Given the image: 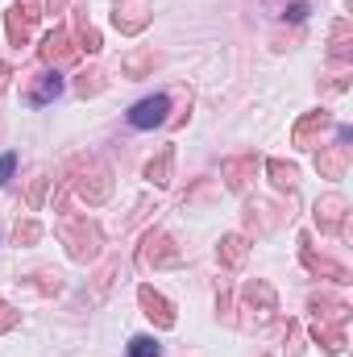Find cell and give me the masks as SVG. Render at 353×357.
I'll return each instance as SVG.
<instances>
[{
    "instance_id": "9a60e30c",
    "label": "cell",
    "mask_w": 353,
    "mask_h": 357,
    "mask_svg": "<svg viewBox=\"0 0 353 357\" xmlns=\"http://www.w3.org/2000/svg\"><path fill=\"white\" fill-rule=\"evenodd\" d=\"M154 67H158V54H154V46H146V50H133V54H125V59H121V71H125L129 79H146Z\"/></svg>"
},
{
    "instance_id": "52a82bcc",
    "label": "cell",
    "mask_w": 353,
    "mask_h": 357,
    "mask_svg": "<svg viewBox=\"0 0 353 357\" xmlns=\"http://www.w3.org/2000/svg\"><path fill=\"white\" fill-rule=\"evenodd\" d=\"M345 212H350L345 195L329 191L324 199H316V229H320V233H341V229H345Z\"/></svg>"
},
{
    "instance_id": "484cf974",
    "label": "cell",
    "mask_w": 353,
    "mask_h": 357,
    "mask_svg": "<svg viewBox=\"0 0 353 357\" xmlns=\"http://www.w3.org/2000/svg\"><path fill=\"white\" fill-rule=\"evenodd\" d=\"M75 50H84V54H96L100 50V29L88 25V21H80V46Z\"/></svg>"
},
{
    "instance_id": "9c48e42d",
    "label": "cell",
    "mask_w": 353,
    "mask_h": 357,
    "mask_svg": "<svg viewBox=\"0 0 353 357\" xmlns=\"http://www.w3.org/2000/svg\"><path fill=\"white\" fill-rule=\"evenodd\" d=\"M254 171H258V154H233V158L220 162V175H225V187L229 191H246Z\"/></svg>"
},
{
    "instance_id": "7a4b0ae2",
    "label": "cell",
    "mask_w": 353,
    "mask_h": 357,
    "mask_svg": "<svg viewBox=\"0 0 353 357\" xmlns=\"http://www.w3.org/2000/svg\"><path fill=\"white\" fill-rule=\"evenodd\" d=\"M59 233H63L67 254H71L75 262H96V258H100L104 233H100V225H96V220H88V216H67V220L59 225Z\"/></svg>"
},
{
    "instance_id": "d6986e66",
    "label": "cell",
    "mask_w": 353,
    "mask_h": 357,
    "mask_svg": "<svg viewBox=\"0 0 353 357\" xmlns=\"http://www.w3.org/2000/svg\"><path fill=\"white\" fill-rule=\"evenodd\" d=\"M220 195V183L216 178H200L187 195H183V208H195V204H208V199H216Z\"/></svg>"
},
{
    "instance_id": "83f0119b",
    "label": "cell",
    "mask_w": 353,
    "mask_h": 357,
    "mask_svg": "<svg viewBox=\"0 0 353 357\" xmlns=\"http://www.w3.org/2000/svg\"><path fill=\"white\" fill-rule=\"evenodd\" d=\"M33 278H38V287H42V291H46V295H54V291H59V287H63V282H59V270H38V274H33Z\"/></svg>"
},
{
    "instance_id": "cb8c5ba5",
    "label": "cell",
    "mask_w": 353,
    "mask_h": 357,
    "mask_svg": "<svg viewBox=\"0 0 353 357\" xmlns=\"http://www.w3.org/2000/svg\"><path fill=\"white\" fill-rule=\"evenodd\" d=\"M125 357H163V349H158L154 337H133L129 349H125Z\"/></svg>"
},
{
    "instance_id": "f546056e",
    "label": "cell",
    "mask_w": 353,
    "mask_h": 357,
    "mask_svg": "<svg viewBox=\"0 0 353 357\" xmlns=\"http://www.w3.org/2000/svg\"><path fill=\"white\" fill-rule=\"evenodd\" d=\"M46 183H50V178H33V183H29V208H42V195H46Z\"/></svg>"
},
{
    "instance_id": "3957f363",
    "label": "cell",
    "mask_w": 353,
    "mask_h": 357,
    "mask_svg": "<svg viewBox=\"0 0 353 357\" xmlns=\"http://www.w3.org/2000/svg\"><path fill=\"white\" fill-rule=\"evenodd\" d=\"M179 245L175 237L167 233V229H150L146 237H142V245H137V266L142 270H163V266H179Z\"/></svg>"
},
{
    "instance_id": "2e32d148",
    "label": "cell",
    "mask_w": 353,
    "mask_h": 357,
    "mask_svg": "<svg viewBox=\"0 0 353 357\" xmlns=\"http://www.w3.org/2000/svg\"><path fill=\"white\" fill-rule=\"evenodd\" d=\"M171 171H175V146H163V150H158V158H150V162H146V183L167 187V183H171Z\"/></svg>"
},
{
    "instance_id": "d6a6232c",
    "label": "cell",
    "mask_w": 353,
    "mask_h": 357,
    "mask_svg": "<svg viewBox=\"0 0 353 357\" xmlns=\"http://www.w3.org/2000/svg\"><path fill=\"white\" fill-rule=\"evenodd\" d=\"M63 4H67V0H46V8H50V13H63Z\"/></svg>"
},
{
    "instance_id": "5b68a950",
    "label": "cell",
    "mask_w": 353,
    "mask_h": 357,
    "mask_svg": "<svg viewBox=\"0 0 353 357\" xmlns=\"http://www.w3.org/2000/svg\"><path fill=\"white\" fill-rule=\"evenodd\" d=\"M167 112H171V96H146L129 108V125L133 129H154V125H167Z\"/></svg>"
},
{
    "instance_id": "ac0fdd59",
    "label": "cell",
    "mask_w": 353,
    "mask_h": 357,
    "mask_svg": "<svg viewBox=\"0 0 353 357\" xmlns=\"http://www.w3.org/2000/svg\"><path fill=\"white\" fill-rule=\"evenodd\" d=\"M266 171H270V183H274L278 191H295L299 171H295L291 162H283V158H270V162H266Z\"/></svg>"
},
{
    "instance_id": "f1b7e54d",
    "label": "cell",
    "mask_w": 353,
    "mask_h": 357,
    "mask_svg": "<svg viewBox=\"0 0 353 357\" xmlns=\"http://www.w3.org/2000/svg\"><path fill=\"white\" fill-rule=\"evenodd\" d=\"M17 320H21V312H17L13 303H4V299H0V333H8V328H17Z\"/></svg>"
},
{
    "instance_id": "ba28073f",
    "label": "cell",
    "mask_w": 353,
    "mask_h": 357,
    "mask_svg": "<svg viewBox=\"0 0 353 357\" xmlns=\"http://www.w3.org/2000/svg\"><path fill=\"white\" fill-rule=\"evenodd\" d=\"M150 4L146 0H121L117 4V13H112V25L121 29V33H142L146 25H150Z\"/></svg>"
},
{
    "instance_id": "7c38bea8",
    "label": "cell",
    "mask_w": 353,
    "mask_h": 357,
    "mask_svg": "<svg viewBox=\"0 0 353 357\" xmlns=\"http://www.w3.org/2000/svg\"><path fill=\"white\" fill-rule=\"evenodd\" d=\"M137 303L146 307V316H150L158 328H175V307H171V299H167L163 291H154V287H137Z\"/></svg>"
},
{
    "instance_id": "4dcf8cb0",
    "label": "cell",
    "mask_w": 353,
    "mask_h": 357,
    "mask_svg": "<svg viewBox=\"0 0 353 357\" xmlns=\"http://www.w3.org/2000/svg\"><path fill=\"white\" fill-rule=\"evenodd\" d=\"M13 171H17V154H4V158H0V187L8 183V175H13Z\"/></svg>"
},
{
    "instance_id": "ffe728a7",
    "label": "cell",
    "mask_w": 353,
    "mask_h": 357,
    "mask_svg": "<svg viewBox=\"0 0 353 357\" xmlns=\"http://www.w3.org/2000/svg\"><path fill=\"white\" fill-rule=\"evenodd\" d=\"M117 274H121V258H108L104 266L96 270V278H91V291H96V295H108V291H112V282H117Z\"/></svg>"
},
{
    "instance_id": "d4e9b609",
    "label": "cell",
    "mask_w": 353,
    "mask_h": 357,
    "mask_svg": "<svg viewBox=\"0 0 353 357\" xmlns=\"http://www.w3.org/2000/svg\"><path fill=\"white\" fill-rule=\"evenodd\" d=\"M329 50H333V59H345L350 54V21H337L333 25V46Z\"/></svg>"
},
{
    "instance_id": "1f68e13d",
    "label": "cell",
    "mask_w": 353,
    "mask_h": 357,
    "mask_svg": "<svg viewBox=\"0 0 353 357\" xmlns=\"http://www.w3.org/2000/svg\"><path fill=\"white\" fill-rule=\"evenodd\" d=\"M8 79H13V67H8V63H0V91L8 88Z\"/></svg>"
},
{
    "instance_id": "4316f807",
    "label": "cell",
    "mask_w": 353,
    "mask_h": 357,
    "mask_svg": "<svg viewBox=\"0 0 353 357\" xmlns=\"http://www.w3.org/2000/svg\"><path fill=\"white\" fill-rule=\"evenodd\" d=\"M13 13H17L25 25H33V21L42 17V13H38V0H17V4H13Z\"/></svg>"
},
{
    "instance_id": "7402d4cb",
    "label": "cell",
    "mask_w": 353,
    "mask_h": 357,
    "mask_svg": "<svg viewBox=\"0 0 353 357\" xmlns=\"http://www.w3.org/2000/svg\"><path fill=\"white\" fill-rule=\"evenodd\" d=\"M13 241H17V245H33V241H42V225H38V220H17Z\"/></svg>"
},
{
    "instance_id": "30bf717a",
    "label": "cell",
    "mask_w": 353,
    "mask_h": 357,
    "mask_svg": "<svg viewBox=\"0 0 353 357\" xmlns=\"http://www.w3.org/2000/svg\"><path fill=\"white\" fill-rule=\"evenodd\" d=\"M38 54H42V63H54V67H63V63H71L80 50L71 46V33L59 25V29H50L46 38H42V46H38Z\"/></svg>"
},
{
    "instance_id": "8fae6325",
    "label": "cell",
    "mask_w": 353,
    "mask_h": 357,
    "mask_svg": "<svg viewBox=\"0 0 353 357\" xmlns=\"http://www.w3.org/2000/svg\"><path fill=\"white\" fill-rule=\"evenodd\" d=\"M324 129H333V116H329L324 108H320V112H308V116H299V121H295V129H291V146L312 150V142H316Z\"/></svg>"
},
{
    "instance_id": "5bb4252c",
    "label": "cell",
    "mask_w": 353,
    "mask_h": 357,
    "mask_svg": "<svg viewBox=\"0 0 353 357\" xmlns=\"http://www.w3.org/2000/svg\"><path fill=\"white\" fill-rule=\"evenodd\" d=\"M299 254H303V266L312 270V274H329V278H337V282H350V270L337 266V262H329V258H316V250H312V241L308 237H299Z\"/></svg>"
},
{
    "instance_id": "e0dca14e",
    "label": "cell",
    "mask_w": 353,
    "mask_h": 357,
    "mask_svg": "<svg viewBox=\"0 0 353 357\" xmlns=\"http://www.w3.org/2000/svg\"><path fill=\"white\" fill-rule=\"evenodd\" d=\"M246 254H250V245H246V237L241 233H229V237H220V245H216V258H220V266H241L246 262Z\"/></svg>"
},
{
    "instance_id": "44dd1931",
    "label": "cell",
    "mask_w": 353,
    "mask_h": 357,
    "mask_svg": "<svg viewBox=\"0 0 353 357\" xmlns=\"http://www.w3.org/2000/svg\"><path fill=\"white\" fill-rule=\"evenodd\" d=\"M312 337H316V341H320V345H324L329 354H341V349H345V333H341V328H329L324 320H320V324L312 328Z\"/></svg>"
},
{
    "instance_id": "603a6c76",
    "label": "cell",
    "mask_w": 353,
    "mask_h": 357,
    "mask_svg": "<svg viewBox=\"0 0 353 357\" xmlns=\"http://www.w3.org/2000/svg\"><path fill=\"white\" fill-rule=\"evenodd\" d=\"M75 91L88 100V96H96V91H104V75L100 71H80L75 75Z\"/></svg>"
},
{
    "instance_id": "6da1fadb",
    "label": "cell",
    "mask_w": 353,
    "mask_h": 357,
    "mask_svg": "<svg viewBox=\"0 0 353 357\" xmlns=\"http://www.w3.org/2000/svg\"><path fill=\"white\" fill-rule=\"evenodd\" d=\"M67 187L96 208V204H104V199L112 195V171H108L104 158H96V154H75L71 167H67Z\"/></svg>"
},
{
    "instance_id": "8992f818",
    "label": "cell",
    "mask_w": 353,
    "mask_h": 357,
    "mask_svg": "<svg viewBox=\"0 0 353 357\" xmlns=\"http://www.w3.org/2000/svg\"><path fill=\"white\" fill-rule=\"evenodd\" d=\"M316 171H320L324 178H341L345 171H350V129H341V142H337V146H320Z\"/></svg>"
},
{
    "instance_id": "277c9868",
    "label": "cell",
    "mask_w": 353,
    "mask_h": 357,
    "mask_svg": "<svg viewBox=\"0 0 353 357\" xmlns=\"http://www.w3.org/2000/svg\"><path fill=\"white\" fill-rule=\"evenodd\" d=\"M241 312H246V324H266L274 312H278V299H274V287L254 278L241 287Z\"/></svg>"
},
{
    "instance_id": "4fadbf2b",
    "label": "cell",
    "mask_w": 353,
    "mask_h": 357,
    "mask_svg": "<svg viewBox=\"0 0 353 357\" xmlns=\"http://www.w3.org/2000/svg\"><path fill=\"white\" fill-rule=\"evenodd\" d=\"M59 91H63V79H59V75H29V84H25V104L42 108V104H50Z\"/></svg>"
}]
</instances>
